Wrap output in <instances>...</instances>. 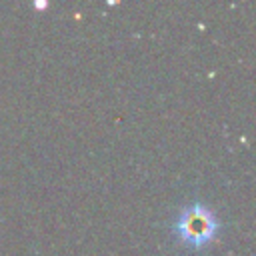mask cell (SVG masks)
<instances>
[{
	"mask_svg": "<svg viewBox=\"0 0 256 256\" xmlns=\"http://www.w3.org/2000/svg\"><path fill=\"white\" fill-rule=\"evenodd\" d=\"M34 6H36V8H44V6H46V2H36Z\"/></svg>",
	"mask_w": 256,
	"mask_h": 256,
	"instance_id": "2",
	"label": "cell"
},
{
	"mask_svg": "<svg viewBox=\"0 0 256 256\" xmlns=\"http://www.w3.org/2000/svg\"><path fill=\"white\" fill-rule=\"evenodd\" d=\"M174 232L182 244L198 250V248L208 246L218 236L220 222L208 206L190 204L180 212V216L174 224Z\"/></svg>",
	"mask_w": 256,
	"mask_h": 256,
	"instance_id": "1",
	"label": "cell"
}]
</instances>
